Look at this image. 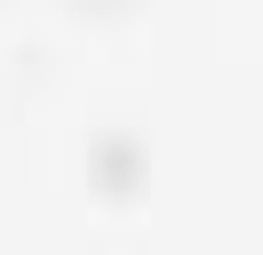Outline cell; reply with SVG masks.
Masks as SVG:
<instances>
[{
    "label": "cell",
    "mask_w": 263,
    "mask_h": 255,
    "mask_svg": "<svg viewBox=\"0 0 263 255\" xmlns=\"http://www.w3.org/2000/svg\"><path fill=\"white\" fill-rule=\"evenodd\" d=\"M88 184H96L104 207H136L144 199V143L136 136H104L96 159H88Z\"/></svg>",
    "instance_id": "obj_1"
},
{
    "label": "cell",
    "mask_w": 263,
    "mask_h": 255,
    "mask_svg": "<svg viewBox=\"0 0 263 255\" xmlns=\"http://www.w3.org/2000/svg\"><path fill=\"white\" fill-rule=\"evenodd\" d=\"M80 8H128V0H80Z\"/></svg>",
    "instance_id": "obj_2"
}]
</instances>
